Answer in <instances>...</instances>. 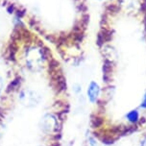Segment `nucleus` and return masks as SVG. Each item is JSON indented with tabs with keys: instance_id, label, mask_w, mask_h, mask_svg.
Segmentation results:
<instances>
[{
	"instance_id": "1",
	"label": "nucleus",
	"mask_w": 146,
	"mask_h": 146,
	"mask_svg": "<svg viewBox=\"0 0 146 146\" xmlns=\"http://www.w3.org/2000/svg\"><path fill=\"white\" fill-rule=\"evenodd\" d=\"M40 129L41 132L45 133V134H51L54 131H56L58 128V119L57 116L53 113H45L40 118Z\"/></svg>"
},
{
	"instance_id": "2",
	"label": "nucleus",
	"mask_w": 146,
	"mask_h": 146,
	"mask_svg": "<svg viewBox=\"0 0 146 146\" xmlns=\"http://www.w3.org/2000/svg\"><path fill=\"white\" fill-rule=\"evenodd\" d=\"M87 99L91 105H95L101 96V87L96 81H90L86 90Z\"/></svg>"
},
{
	"instance_id": "3",
	"label": "nucleus",
	"mask_w": 146,
	"mask_h": 146,
	"mask_svg": "<svg viewBox=\"0 0 146 146\" xmlns=\"http://www.w3.org/2000/svg\"><path fill=\"white\" fill-rule=\"evenodd\" d=\"M140 117H141V113H140V110L139 108L130 110V111H126L124 114L125 121L130 125L137 124L140 120Z\"/></svg>"
},
{
	"instance_id": "4",
	"label": "nucleus",
	"mask_w": 146,
	"mask_h": 146,
	"mask_svg": "<svg viewBox=\"0 0 146 146\" xmlns=\"http://www.w3.org/2000/svg\"><path fill=\"white\" fill-rule=\"evenodd\" d=\"M87 140H88V146H99V141H98V139H96L94 135H88V137H87Z\"/></svg>"
},
{
	"instance_id": "5",
	"label": "nucleus",
	"mask_w": 146,
	"mask_h": 146,
	"mask_svg": "<svg viewBox=\"0 0 146 146\" xmlns=\"http://www.w3.org/2000/svg\"><path fill=\"white\" fill-rule=\"evenodd\" d=\"M139 109L142 110V111H146V90L142 95L141 101H140V103L139 105Z\"/></svg>"
},
{
	"instance_id": "6",
	"label": "nucleus",
	"mask_w": 146,
	"mask_h": 146,
	"mask_svg": "<svg viewBox=\"0 0 146 146\" xmlns=\"http://www.w3.org/2000/svg\"><path fill=\"white\" fill-rule=\"evenodd\" d=\"M72 90L76 95H79L80 93L82 92V86L80 84H78V83H76V84H74L72 86Z\"/></svg>"
},
{
	"instance_id": "7",
	"label": "nucleus",
	"mask_w": 146,
	"mask_h": 146,
	"mask_svg": "<svg viewBox=\"0 0 146 146\" xmlns=\"http://www.w3.org/2000/svg\"><path fill=\"white\" fill-rule=\"evenodd\" d=\"M3 90H4V80L3 78L0 76V97H1L2 92H3Z\"/></svg>"
},
{
	"instance_id": "8",
	"label": "nucleus",
	"mask_w": 146,
	"mask_h": 146,
	"mask_svg": "<svg viewBox=\"0 0 146 146\" xmlns=\"http://www.w3.org/2000/svg\"><path fill=\"white\" fill-rule=\"evenodd\" d=\"M139 146H146V135L142 137L141 139H140Z\"/></svg>"
},
{
	"instance_id": "9",
	"label": "nucleus",
	"mask_w": 146,
	"mask_h": 146,
	"mask_svg": "<svg viewBox=\"0 0 146 146\" xmlns=\"http://www.w3.org/2000/svg\"><path fill=\"white\" fill-rule=\"evenodd\" d=\"M7 12L9 13V14H13V13L15 12V7H14V5H10L9 7L7 8Z\"/></svg>"
},
{
	"instance_id": "10",
	"label": "nucleus",
	"mask_w": 146,
	"mask_h": 146,
	"mask_svg": "<svg viewBox=\"0 0 146 146\" xmlns=\"http://www.w3.org/2000/svg\"><path fill=\"white\" fill-rule=\"evenodd\" d=\"M99 1H101V0H99Z\"/></svg>"
},
{
	"instance_id": "11",
	"label": "nucleus",
	"mask_w": 146,
	"mask_h": 146,
	"mask_svg": "<svg viewBox=\"0 0 146 146\" xmlns=\"http://www.w3.org/2000/svg\"><path fill=\"white\" fill-rule=\"evenodd\" d=\"M41 146H42V145H41Z\"/></svg>"
}]
</instances>
